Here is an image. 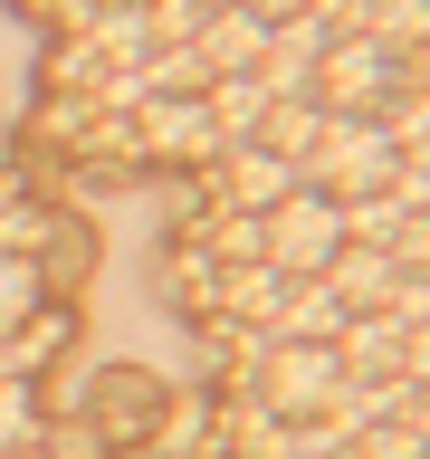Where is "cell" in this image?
<instances>
[{
    "label": "cell",
    "instance_id": "obj_8",
    "mask_svg": "<svg viewBox=\"0 0 430 459\" xmlns=\"http://www.w3.org/2000/svg\"><path fill=\"white\" fill-rule=\"evenodd\" d=\"M201 67H211V77H258V57H268V20H258L249 0H229V10H211V20H201Z\"/></svg>",
    "mask_w": 430,
    "mask_h": 459
},
{
    "label": "cell",
    "instance_id": "obj_5",
    "mask_svg": "<svg viewBox=\"0 0 430 459\" xmlns=\"http://www.w3.org/2000/svg\"><path fill=\"white\" fill-rule=\"evenodd\" d=\"M392 86H401V57L344 29V39H325V57H315V86H306V96H315L325 115H383V106H392Z\"/></svg>",
    "mask_w": 430,
    "mask_h": 459
},
{
    "label": "cell",
    "instance_id": "obj_18",
    "mask_svg": "<svg viewBox=\"0 0 430 459\" xmlns=\"http://www.w3.org/2000/svg\"><path fill=\"white\" fill-rule=\"evenodd\" d=\"M344 459H430V450H421L401 421H373V430H354V440H344Z\"/></svg>",
    "mask_w": 430,
    "mask_h": 459
},
{
    "label": "cell",
    "instance_id": "obj_4",
    "mask_svg": "<svg viewBox=\"0 0 430 459\" xmlns=\"http://www.w3.org/2000/svg\"><path fill=\"white\" fill-rule=\"evenodd\" d=\"M77 411H86V430H96V450H143V440L163 430V373L153 364H106L77 393Z\"/></svg>",
    "mask_w": 430,
    "mask_h": 459
},
{
    "label": "cell",
    "instance_id": "obj_9",
    "mask_svg": "<svg viewBox=\"0 0 430 459\" xmlns=\"http://www.w3.org/2000/svg\"><path fill=\"white\" fill-rule=\"evenodd\" d=\"M344 325H354V307H344L325 278H297L287 287V307H278V325H268V344H335Z\"/></svg>",
    "mask_w": 430,
    "mask_h": 459
},
{
    "label": "cell",
    "instance_id": "obj_16",
    "mask_svg": "<svg viewBox=\"0 0 430 459\" xmlns=\"http://www.w3.org/2000/svg\"><path fill=\"white\" fill-rule=\"evenodd\" d=\"M39 440H48V393L0 373V450H39Z\"/></svg>",
    "mask_w": 430,
    "mask_h": 459
},
{
    "label": "cell",
    "instance_id": "obj_1",
    "mask_svg": "<svg viewBox=\"0 0 430 459\" xmlns=\"http://www.w3.org/2000/svg\"><path fill=\"white\" fill-rule=\"evenodd\" d=\"M392 172H401V143L383 134V115H325V134L297 163V182L325 201H373V192H392Z\"/></svg>",
    "mask_w": 430,
    "mask_h": 459
},
{
    "label": "cell",
    "instance_id": "obj_3",
    "mask_svg": "<svg viewBox=\"0 0 430 459\" xmlns=\"http://www.w3.org/2000/svg\"><path fill=\"white\" fill-rule=\"evenodd\" d=\"M335 249H344V201H325V192L297 182L278 211H258V258H268L278 278H325Z\"/></svg>",
    "mask_w": 430,
    "mask_h": 459
},
{
    "label": "cell",
    "instance_id": "obj_15",
    "mask_svg": "<svg viewBox=\"0 0 430 459\" xmlns=\"http://www.w3.org/2000/svg\"><path fill=\"white\" fill-rule=\"evenodd\" d=\"M268 106H278V96H268L258 77H211V125H220V143H249Z\"/></svg>",
    "mask_w": 430,
    "mask_h": 459
},
{
    "label": "cell",
    "instance_id": "obj_19",
    "mask_svg": "<svg viewBox=\"0 0 430 459\" xmlns=\"http://www.w3.org/2000/svg\"><path fill=\"white\" fill-rule=\"evenodd\" d=\"M392 268H401V278H430V211L392 230Z\"/></svg>",
    "mask_w": 430,
    "mask_h": 459
},
{
    "label": "cell",
    "instance_id": "obj_12",
    "mask_svg": "<svg viewBox=\"0 0 430 459\" xmlns=\"http://www.w3.org/2000/svg\"><path fill=\"white\" fill-rule=\"evenodd\" d=\"M315 134H325V106H315V96H278V106L258 115V153H278V163H306L315 153Z\"/></svg>",
    "mask_w": 430,
    "mask_h": 459
},
{
    "label": "cell",
    "instance_id": "obj_13",
    "mask_svg": "<svg viewBox=\"0 0 430 459\" xmlns=\"http://www.w3.org/2000/svg\"><path fill=\"white\" fill-rule=\"evenodd\" d=\"M354 39H373V48H392V57H411V48L430 39V0H364Z\"/></svg>",
    "mask_w": 430,
    "mask_h": 459
},
{
    "label": "cell",
    "instance_id": "obj_11",
    "mask_svg": "<svg viewBox=\"0 0 430 459\" xmlns=\"http://www.w3.org/2000/svg\"><path fill=\"white\" fill-rule=\"evenodd\" d=\"M392 278H401V268H392V249H354V239H344V249L325 258V287H335L354 316H364V307H383V297H392Z\"/></svg>",
    "mask_w": 430,
    "mask_h": 459
},
{
    "label": "cell",
    "instance_id": "obj_2",
    "mask_svg": "<svg viewBox=\"0 0 430 459\" xmlns=\"http://www.w3.org/2000/svg\"><path fill=\"white\" fill-rule=\"evenodd\" d=\"M258 402H268V421H325L335 411V393H344V364H335V344H268L249 373H239Z\"/></svg>",
    "mask_w": 430,
    "mask_h": 459
},
{
    "label": "cell",
    "instance_id": "obj_21",
    "mask_svg": "<svg viewBox=\"0 0 430 459\" xmlns=\"http://www.w3.org/2000/svg\"><path fill=\"white\" fill-rule=\"evenodd\" d=\"M0 459H48V440H39V450H0Z\"/></svg>",
    "mask_w": 430,
    "mask_h": 459
},
{
    "label": "cell",
    "instance_id": "obj_17",
    "mask_svg": "<svg viewBox=\"0 0 430 459\" xmlns=\"http://www.w3.org/2000/svg\"><path fill=\"white\" fill-rule=\"evenodd\" d=\"M383 134L401 143V163H421V172H430V96H421V86H392V106H383Z\"/></svg>",
    "mask_w": 430,
    "mask_h": 459
},
{
    "label": "cell",
    "instance_id": "obj_6",
    "mask_svg": "<svg viewBox=\"0 0 430 459\" xmlns=\"http://www.w3.org/2000/svg\"><path fill=\"white\" fill-rule=\"evenodd\" d=\"M125 125H134V163H192V172L220 163L211 96H153V106H134Z\"/></svg>",
    "mask_w": 430,
    "mask_h": 459
},
{
    "label": "cell",
    "instance_id": "obj_7",
    "mask_svg": "<svg viewBox=\"0 0 430 459\" xmlns=\"http://www.w3.org/2000/svg\"><path fill=\"white\" fill-rule=\"evenodd\" d=\"M211 182V211H278L287 192H297V163H278V153H258V143H220V163L201 172Z\"/></svg>",
    "mask_w": 430,
    "mask_h": 459
},
{
    "label": "cell",
    "instance_id": "obj_20",
    "mask_svg": "<svg viewBox=\"0 0 430 459\" xmlns=\"http://www.w3.org/2000/svg\"><path fill=\"white\" fill-rule=\"evenodd\" d=\"M249 10H258L268 29H278V20H297V10H315V0H249Z\"/></svg>",
    "mask_w": 430,
    "mask_h": 459
},
{
    "label": "cell",
    "instance_id": "obj_14",
    "mask_svg": "<svg viewBox=\"0 0 430 459\" xmlns=\"http://www.w3.org/2000/svg\"><path fill=\"white\" fill-rule=\"evenodd\" d=\"M39 307H48V258L0 249V335H20V325H29Z\"/></svg>",
    "mask_w": 430,
    "mask_h": 459
},
{
    "label": "cell",
    "instance_id": "obj_10",
    "mask_svg": "<svg viewBox=\"0 0 430 459\" xmlns=\"http://www.w3.org/2000/svg\"><path fill=\"white\" fill-rule=\"evenodd\" d=\"M67 344H77V307H57V297H48L20 335H0V373H10V383H39L48 354H67Z\"/></svg>",
    "mask_w": 430,
    "mask_h": 459
}]
</instances>
